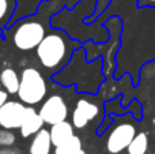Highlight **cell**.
I'll return each mask as SVG.
<instances>
[{
	"instance_id": "1",
	"label": "cell",
	"mask_w": 155,
	"mask_h": 154,
	"mask_svg": "<svg viewBox=\"0 0 155 154\" xmlns=\"http://www.w3.org/2000/svg\"><path fill=\"white\" fill-rule=\"evenodd\" d=\"M35 55L44 68L54 71L67 62L70 56V44L60 33H49L45 34L40 45L35 48Z\"/></svg>"
},
{
	"instance_id": "2",
	"label": "cell",
	"mask_w": 155,
	"mask_h": 154,
	"mask_svg": "<svg viewBox=\"0 0 155 154\" xmlns=\"http://www.w3.org/2000/svg\"><path fill=\"white\" fill-rule=\"evenodd\" d=\"M48 93L46 83L41 71L35 67L27 65L21 72V83L18 89V98L26 105H37L45 100Z\"/></svg>"
},
{
	"instance_id": "3",
	"label": "cell",
	"mask_w": 155,
	"mask_h": 154,
	"mask_svg": "<svg viewBox=\"0 0 155 154\" xmlns=\"http://www.w3.org/2000/svg\"><path fill=\"white\" fill-rule=\"evenodd\" d=\"M45 27L37 21H23L12 33V42L19 51H33L45 37Z\"/></svg>"
},
{
	"instance_id": "4",
	"label": "cell",
	"mask_w": 155,
	"mask_h": 154,
	"mask_svg": "<svg viewBox=\"0 0 155 154\" xmlns=\"http://www.w3.org/2000/svg\"><path fill=\"white\" fill-rule=\"evenodd\" d=\"M40 115L45 124L53 126L60 122H64L68 117V105L64 97L60 94H52L45 98L40 108Z\"/></svg>"
},
{
	"instance_id": "5",
	"label": "cell",
	"mask_w": 155,
	"mask_h": 154,
	"mask_svg": "<svg viewBox=\"0 0 155 154\" xmlns=\"http://www.w3.org/2000/svg\"><path fill=\"white\" fill-rule=\"evenodd\" d=\"M136 135V128L131 123H121L110 131L106 141V149L110 154H120L127 150Z\"/></svg>"
},
{
	"instance_id": "6",
	"label": "cell",
	"mask_w": 155,
	"mask_h": 154,
	"mask_svg": "<svg viewBox=\"0 0 155 154\" xmlns=\"http://www.w3.org/2000/svg\"><path fill=\"white\" fill-rule=\"evenodd\" d=\"M26 104L10 100L0 108V127L7 130H19L26 113Z\"/></svg>"
},
{
	"instance_id": "7",
	"label": "cell",
	"mask_w": 155,
	"mask_h": 154,
	"mask_svg": "<svg viewBox=\"0 0 155 154\" xmlns=\"http://www.w3.org/2000/svg\"><path fill=\"white\" fill-rule=\"evenodd\" d=\"M99 113V108L97 104H94L93 101L86 100V98H80L78 100L75 108L72 111V116H71V123L74 124V127L78 130H82L86 126H88V123L93 122Z\"/></svg>"
},
{
	"instance_id": "8",
	"label": "cell",
	"mask_w": 155,
	"mask_h": 154,
	"mask_svg": "<svg viewBox=\"0 0 155 154\" xmlns=\"http://www.w3.org/2000/svg\"><path fill=\"white\" fill-rule=\"evenodd\" d=\"M44 124H45V122L42 120L40 112L33 108V105H27L25 119L22 122L21 128H19L21 136L22 138H30V136L35 135L41 128H44Z\"/></svg>"
},
{
	"instance_id": "9",
	"label": "cell",
	"mask_w": 155,
	"mask_h": 154,
	"mask_svg": "<svg viewBox=\"0 0 155 154\" xmlns=\"http://www.w3.org/2000/svg\"><path fill=\"white\" fill-rule=\"evenodd\" d=\"M52 143L51 132L46 128H41L35 135L31 136L29 145V154H52Z\"/></svg>"
},
{
	"instance_id": "10",
	"label": "cell",
	"mask_w": 155,
	"mask_h": 154,
	"mask_svg": "<svg viewBox=\"0 0 155 154\" xmlns=\"http://www.w3.org/2000/svg\"><path fill=\"white\" fill-rule=\"evenodd\" d=\"M74 128L75 127H74L72 123L67 122V120L51 126L49 132H51V139H52L53 146L57 147V146H60V145H63L64 142H67L70 138H72V136L75 135Z\"/></svg>"
},
{
	"instance_id": "11",
	"label": "cell",
	"mask_w": 155,
	"mask_h": 154,
	"mask_svg": "<svg viewBox=\"0 0 155 154\" xmlns=\"http://www.w3.org/2000/svg\"><path fill=\"white\" fill-rule=\"evenodd\" d=\"M0 83L8 94H16L19 89V83H21V76L16 72L15 68L5 67L0 72Z\"/></svg>"
},
{
	"instance_id": "12",
	"label": "cell",
	"mask_w": 155,
	"mask_h": 154,
	"mask_svg": "<svg viewBox=\"0 0 155 154\" xmlns=\"http://www.w3.org/2000/svg\"><path fill=\"white\" fill-rule=\"evenodd\" d=\"M128 154H147L148 152V136L146 132H137L129 146L127 147Z\"/></svg>"
},
{
	"instance_id": "13",
	"label": "cell",
	"mask_w": 155,
	"mask_h": 154,
	"mask_svg": "<svg viewBox=\"0 0 155 154\" xmlns=\"http://www.w3.org/2000/svg\"><path fill=\"white\" fill-rule=\"evenodd\" d=\"M79 150H82V141L78 135H74L63 145L54 147L56 154H76Z\"/></svg>"
},
{
	"instance_id": "14",
	"label": "cell",
	"mask_w": 155,
	"mask_h": 154,
	"mask_svg": "<svg viewBox=\"0 0 155 154\" xmlns=\"http://www.w3.org/2000/svg\"><path fill=\"white\" fill-rule=\"evenodd\" d=\"M16 142V136L12 130L0 128V147H11Z\"/></svg>"
},
{
	"instance_id": "15",
	"label": "cell",
	"mask_w": 155,
	"mask_h": 154,
	"mask_svg": "<svg viewBox=\"0 0 155 154\" xmlns=\"http://www.w3.org/2000/svg\"><path fill=\"white\" fill-rule=\"evenodd\" d=\"M8 0H0V23L5 19L8 14Z\"/></svg>"
},
{
	"instance_id": "16",
	"label": "cell",
	"mask_w": 155,
	"mask_h": 154,
	"mask_svg": "<svg viewBox=\"0 0 155 154\" xmlns=\"http://www.w3.org/2000/svg\"><path fill=\"white\" fill-rule=\"evenodd\" d=\"M137 7L139 8H144V7L155 8V0H137Z\"/></svg>"
},
{
	"instance_id": "17",
	"label": "cell",
	"mask_w": 155,
	"mask_h": 154,
	"mask_svg": "<svg viewBox=\"0 0 155 154\" xmlns=\"http://www.w3.org/2000/svg\"><path fill=\"white\" fill-rule=\"evenodd\" d=\"M7 101H8V93L5 92V90L0 89V108H2Z\"/></svg>"
},
{
	"instance_id": "18",
	"label": "cell",
	"mask_w": 155,
	"mask_h": 154,
	"mask_svg": "<svg viewBox=\"0 0 155 154\" xmlns=\"http://www.w3.org/2000/svg\"><path fill=\"white\" fill-rule=\"evenodd\" d=\"M0 154H21L16 149L11 147H0Z\"/></svg>"
},
{
	"instance_id": "19",
	"label": "cell",
	"mask_w": 155,
	"mask_h": 154,
	"mask_svg": "<svg viewBox=\"0 0 155 154\" xmlns=\"http://www.w3.org/2000/svg\"><path fill=\"white\" fill-rule=\"evenodd\" d=\"M76 154H86V152H84V150H83V149H82V150H79V152H78Z\"/></svg>"
},
{
	"instance_id": "20",
	"label": "cell",
	"mask_w": 155,
	"mask_h": 154,
	"mask_svg": "<svg viewBox=\"0 0 155 154\" xmlns=\"http://www.w3.org/2000/svg\"><path fill=\"white\" fill-rule=\"evenodd\" d=\"M53 154H56V153H53Z\"/></svg>"
}]
</instances>
